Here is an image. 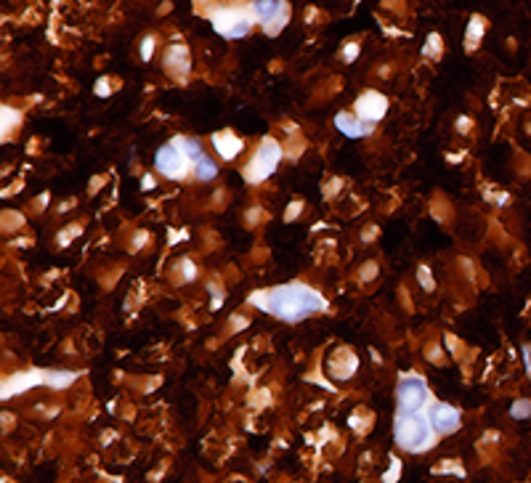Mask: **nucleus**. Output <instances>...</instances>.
Wrapping results in <instances>:
<instances>
[{"label": "nucleus", "mask_w": 531, "mask_h": 483, "mask_svg": "<svg viewBox=\"0 0 531 483\" xmlns=\"http://www.w3.org/2000/svg\"><path fill=\"white\" fill-rule=\"evenodd\" d=\"M24 215L19 210H3V215H0V231L3 234H14V231H19V228H24Z\"/></svg>", "instance_id": "aec40b11"}, {"label": "nucleus", "mask_w": 531, "mask_h": 483, "mask_svg": "<svg viewBox=\"0 0 531 483\" xmlns=\"http://www.w3.org/2000/svg\"><path fill=\"white\" fill-rule=\"evenodd\" d=\"M75 380H77V372H69V369H46V372H43V385L53 388V391L69 388Z\"/></svg>", "instance_id": "a211bd4d"}, {"label": "nucleus", "mask_w": 531, "mask_h": 483, "mask_svg": "<svg viewBox=\"0 0 531 483\" xmlns=\"http://www.w3.org/2000/svg\"><path fill=\"white\" fill-rule=\"evenodd\" d=\"M162 67H165V72L173 77V80H178V83H186V77H189V69H192V56H189V48L181 46V43H173V46H167L165 59H162Z\"/></svg>", "instance_id": "9d476101"}, {"label": "nucleus", "mask_w": 531, "mask_h": 483, "mask_svg": "<svg viewBox=\"0 0 531 483\" xmlns=\"http://www.w3.org/2000/svg\"><path fill=\"white\" fill-rule=\"evenodd\" d=\"M417 285H420V289L423 292H436V279H433V271H430V266H425V263H420L417 266Z\"/></svg>", "instance_id": "b1692460"}, {"label": "nucleus", "mask_w": 531, "mask_h": 483, "mask_svg": "<svg viewBox=\"0 0 531 483\" xmlns=\"http://www.w3.org/2000/svg\"><path fill=\"white\" fill-rule=\"evenodd\" d=\"M104 183H106V176H96V178L91 181V189H88V192H91V194H96V192H99Z\"/></svg>", "instance_id": "ea45409f"}, {"label": "nucleus", "mask_w": 531, "mask_h": 483, "mask_svg": "<svg viewBox=\"0 0 531 483\" xmlns=\"http://www.w3.org/2000/svg\"><path fill=\"white\" fill-rule=\"evenodd\" d=\"M247 303L255 305L263 314H269V316L287 321V324H298V321H303L308 316L330 311V300L305 282H287V285H279V287L250 292Z\"/></svg>", "instance_id": "f257e3e1"}, {"label": "nucleus", "mask_w": 531, "mask_h": 483, "mask_svg": "<svg viewBox=\"0 0 531 483\" xmlns=\"http://www.w3.org/2000/svg\"><path fill=\"white\" fill-rule=\"evenodd\" d=\"M282 160H285V144H279V141L271 136H263L258 141L255 151L250 154V160L244 162L242 178L250 183V186H258V183H263L266 178H271L273 170L282 165Z\"/></svg>", "instance_id": "20e7f679"}, {"label": "nucleus", "mask_w": 531, "mask_h": 483, "mask_svg": "<svg viewBox=\"0 0 531 483\" xmlns=\"http://www.w3.org/2000/svg\"><path fill=\"white\" fill-rule=\"evenodd\" d=\"M398 298H401V303L407 305V311H412V300H410V292H407V287L398 289Z\"/></svg>", "instance_id": "a19ab883"}, {"label": "nucleus", "mask_w": 531, "mask_h": 483, "mask_svg": "<svg viewBox=\"0 0 531 483\" xmlns=\"http://www.w3.org/2000/svg\"><path fill=\"white\" fill-rule=\"evenodd\" d=\"M510 417H516V420H529L531 417V401L529 398H518L516 404L510 407Z\"/></svg>", "instance_id": "c85d7f7f"}, {"label": "nucleus", "mask_w": 531, "mask_h": 483, "mask_svg": "<svg viewBox=\"0 0 531 483\" xmlns=\"http://www.w3.org/2000/svg\"><path fill=\"white\" fill-rule=\"evenodd\" d=\"M192 176H194V181L199 183H210L218 178V165H215V160H212L210 154H205L197 165H194V173H192Z\"/></svg>", "instance_id": "6ab92c4d"}, {"label": "nucleus", "mask_w": 531, "mask_h": 483, "mask_svg": "<svg viewBox=\"0 0 531 483\" xmlns=\"http://www.w3.org/2000/svg\"><path fill=\"white\" fill-rule=\"evenodd\" d=\"M242 221H244V226L247 228H255V226H260L263 221H269V212L263 210L260 205H253V207H247V210H244Z\"/></svg>", "instance_id": "5701e85b"}, {"label": "nucleus", "mask_w": 531, "mask_h": 483, "mask_svg": "<svg viewBox=\"0 0 531 483\" xmlns=\"http://www.w3.org/2000/svg\"><path fill=\"white\" fill-rule=\"evenodd\" d=\"M149 244H152V234L141 228V231H136V234L128 239V253H133V255H136V253H141V250H144V247H149Z\"/></svg>", "instance_id": "bb28decb"}, {"label": "nucleus", "mask_w": 531, "mask_h": 483, "mask_svg": "<svg viewBox=\"0 0 531 483\" xmlns=\"http://www.w3.org/2000/svg\"><path fill=\"white\" fill-rule=\"evenodd\" d=\"M523 362H526V372L531 375V348L523 346Z\"/></svg>", "instance_id": "c03bdc74"}, {"label": "nucleus", "mask_w": 531, "mask_h": 483, "mask_svg": "<svg viewBox=\"0 0 531 483\" xmlns=\"http://www.w3.org/2000/svg\"><path fill=\"white\" fill-rule=\"evenodd\" d=\"M441 51H444V40H441V35L439 32H430V35H428V40H425L423 56L425 59H430V61H439Z\"/></svg>", "instance_id": "4be33fe9"}, {"label": "nucleus", "mask_w": 531, "mask_h": 483, "mask_svg": "<svg viewBox=\"0 0 531 483\" xmlns=\"http://www.w3.org/2000/svg\"><path fill=\"white\" fill-rule=\"evenodd\" d=\"M210 144H212V151L224 160V162H231V160H237L244 149V138L237 136L234 130H218V133H212L210 136Z\"/></svg>", "instance_id": "f8f14e48"}, {"label": "nucleus", "mask_w": 531, "mask_h": 483, "mask_svg": "<svg viewBox=\"0 0 531 483\" xmlns=\"http://www.w3.org/2000/svg\"><path fill=\"white\" fill-rule=\"evenodd\" d=\"M359 51H362V40L351 37V40H346V43L340 46V61H346V64H353V61L359 59Z\"/></svg>", "instance_id": "393cba45"}, {"label": "nucleus", "mask_w": 531, "mask_h": 483, "mask_svg": "<svg viewBox=\"0 0 531 483\" xmlns=\"http://www.w3.org/2000/svg\"><path fill=\"white\" fill-rule=\"evenodd\" d=\"M75 205H77V199H69V202H61V205H59V212H61V215H64V212H67V210H72Z\"/></svg>", "instance_id": "49530a36"}, {"label": "nucleus", "mask_w": 531, "mask_h": 483, "mask_svg": "<svg viewBox=\"0 0 531 483\" xmlns=\"http://www.w3.org/2000/svg\"><path fill=\"white\" fill-rule=\"evenodd\" d=\"M394 438L396 446L410 454H423L436 446L439 433L433 430L428 412H410V409H398L394 420Z\"/></svg>", "instance_id": "f03ea898"}, {"label": "nucleus", "mask_w": 531, "mask_h": 483, "mask_svg": "<svg viewBox=\"0 0 531 483\" xmlns=\"http://www.w3.org/2000/svg\"><path fill=\"white\" fill-rule=\"evenodd\" d=\"M244 327H250V319L244 316V314H234V316L228 319V332H242Z\"/></svg>", "instance_id": "473e14b6"}, {"label": "nucleus", "mask_w": 531, "mask_h": 483, "mask_svg": "<svg viewBox=\"0 0 531 483\" xmlns=\"http://www.w3.org/2000/svg\"><path fill=\"white\" fill-rule=\"evenodd\" d=\"M170 276H173V282H178V285H192V282L199 276V269L192 257H181V260L173 263Z\"/></svg>", "instance_id": "f3484780"}, {"label": "nucleus", "mask_w": 531, "mask_h": 483, "mask_svg": "<svg viewBox=\"0 0 531 483\" xmlns=\"http://www.w3.org/2000/svg\"><path fill=\"white\" fill-rule=\"evenodd\" d=\"M340 186H343V181H340V178H335V181L330 183V186H327V192H324V194H327V196H332L335 192H337V189H340Z\"/></svg>", "instance_id": "37998d69"}, {"label": "nucleus", "mask_w": 531, "mask_h": 483, "mask_svg": "<svg viewBox=\"0 0 531 483\" xmlns=\"http://www.w3.org/2000/svg\"><path fill=\"white\" fill-rule=\"evenodd\" d=\"M486 19L481 14H473L471 16V22H468V30H465V51L468 53H475L478 51V46H481V40H484V35H486Z\"/></svg>", "instance_id": "2eb2a0df"}, {"label": "nucleus", "mask_w": 531, "mask_h": 483, "mask_svg": "<svg viewBox=\"0 0 531 483\" xmlns=\"http://www.w3.org/2000/svg\"><path fill=\"white\" fill-rule=\"evenodd\" d=\"M375 237H378V226H366L364 231H362V244H369Z\"/></svg>", "instance_id": "e433bc0d"}, {"label": "nucleus", "mask_w": 531, "mask_h": 483, "mask_svg": "<svg viewBox=\"0 0 531 483\" xmlns=\"http://www.w3.org/2000/svg\"><path fill=\"white\" fill-rule=\"evenodd\" d=\"M208 292H210V298H212V308H221L224 305V300H226V292H224V287L215 282V285H208Z\"/></svg>", "instance_id": "2f4dec72"}, {"label": "nucleus", "mask_w": 531, "mask_h": 483, "mask_svg": "<svg viewBox=\"0 0 531 483\" xmlns=\"http://www.w3.org/2000/svg\"><path fill=\"white\" fill-rule=\"evenodd\" d=\"M24 189V181H16L14 186H8L6 192H3V196H11V194H16V192H22Z\"/></svg>", "instance_id": "79ce46f5"}, {"label": "nucleus", "mask_w": 531, "mask_h": 483, "mask_svg": "<svg viewBox=\"0 0 531 483\" xmlns=\"http://www.w3.org/2000/svg\"><path fill=\"white\" fill-rule=\"evenodd\" d=\"M378 273H380L378 260H364V263H362V269L356 271V279H359L362 285H369V282H375V279H378Z\"/></svg>", "instance_id": "a878e982"}, {"label": "nucleus", "mask_w": 531, "mask_h": 483, "mask_svg": "<svg viewBox=\"0 0 531 483\" xmlns=\"http://www.w3.org/2000/svg\"><path fill=\"white\" fill-rule=\"evenodd\" d=\"M112 80L109 77H99V83H96V96H101V99H106V96H112Z\"/></svg>", "instance_id": "72a5a7b5"}, {"label": "nucleus", "mask_w": 531, "mask_h": 483, "mask_svg": "<svg viewBox=\"0 0 531 483\" xmlns=\"http://www.w3.org/2000/svg\"><path fill=\"white\" fill-rule=\"evenodd\" d=\"M455 128H457V133H460V136H468V133L473 130V120L468 117V115H462V117H457Z\"/></svg>", "instance_id": "f704fd0d"}, {"label": "nucleus", "mask_w": 531, "mask_h": 483, "mask_svg": "<svg viewBox=\"0 0 531 483\" xmlns=\"http://www.w3.org/2000/svg\"><path fill=\"white\" fill-rule=\"evenodd\" d=\"M212 30L226 40H239L244 35H250L255 27V19L250 11V3H218L210 6L208 11Z\"/></svg>", "instance_id": "7ed1b4c3"}, {"label": "nucleus", "mask_w": 531, "mask_h": 483, "mask_svg": "<svg viewBox=\"0 0 531 483\" xmlns=\"http://www.w3.org/2000/svg\"><path fill=\"white\" fill-rule=\"evenodd\" d=\"M303 151H305V138L301 136V133L289 136V141L285 144V160H289V162H298Z\"/></svg>", "instance_id": "412c9836"}, {"label": "nucleus", "mask_w": 531, "mask_h": 483, "mask_svg": "<svg viewBox=\"0 0 531 483\" xmlns=\"http://www.w3.org/2000/svg\"><path fill=\"white\" fill-rule=\"evenodd\" d=\"M154 170L167 181H186L192 176L194 165L189 162V157L183 154V149L176 141H167L154 154Z\"/></svg>", "instance_id": "423d86ee"}, {"label": "nucleus", "mask_w": 531, "mask_h": 483, "mask_svg": "<svg viewBox=\"0 0 531 483\" xmlns=\"http://www.w3.org/2000/svg\"><path fill=\"white\" fill-rule=\"evenodd\" d=\"M35 385H43V369H24L16 372L11 378H6L3 382V398H11L16 393H27Z\"/></svg>", "instance_id": "ddd939ff"}, {"label": "nucleus", "mask_w": 531, "mask_h": 483, "mask_svg": "<svg viewBox=\"0 0 531 483\" xmlns=\"http://www.w3.org/2000/svg\"><path fill=\"white\" fill-rule=\"evenodd\" d=\"M80 231H83V223H72V226H67L64 231H59V234H56V247H67L69 239L80 237Z\"/></svg>", "instance_id": "cd10ccee"}, {"label": "nucleus", "mask_w": 531, "mask_h": 483, "mask_svg": "<svg viewBox=\"0 0 531 483\" xmlns=\"http://www.w3.org/2000/svg\"><path fill=\"white\" fill-rule=\"evenodd\" d=\"M378 75L380 77H388V75H391V67H388V64H385V67H378Z\"/></svg>", "instance_id": "de8ad7c7"}, {"label": "nucleus", "mask_w": 531, "mask_h": 483, "mask_svg": "<svg viewBox=\"0 0 531 483\" xmlns=\"http://www.w3.org/2000/svg\"><path fill=\"white\" fill-rule=\"evenodd\" d=\"M428 417H430V425H433V430H436L439 436H452V433L460 430V425H462L460 409L452 407V404H441V401H436L433 407L428 409Z\"/></svg>", "instance_id": "1a4fd4ad"}, {"label": "nucleus", "mask_w": 531, "mask_h": 483, "mask_svg": "<svg viewBox=\"0 0 531 483\" xmlns=\"http://www.w3.org/2000/svg\"><path fill=\"white\" fill-rule=\"evenodd\" d=\"M396 478H398V459L391 462V470L385 473V483H396Z\"/></svg>", "instance_id": "4c0bfd02"}, {"label": "nucleus", "mask_w": 531, "mask_h": 483, "mask_svg": "<svg viewBox=\"0 0 531 483\" xmlns=\"http://www.w3.org/2000/svg\"><path fill=\"white\" fill-rule=\"evenodd\" d=\"M154 186H157V178H154V176H149V173H146V176L141 178V189H144V192H152Z\"/></svg>", "instance_id": "58836bf2"}, {"label": "nucleus", "mask_w": 531, "mask_h": 483, "mask_svg": "<svg viewBox=\"0 0 531 483\" xmlns=\"http://www.w3.org/2000/svg\"><path fill=\"white\" fill-rule=\"evenodd\" d=\"M356 369H359V359L351 353L348 348H340V350H335L332 359H330V372H332V378L351 380L353 375H356Z\"/></svg>", "instance_id": "4468645a"}, {"label": "nucleus", "mask_w": 531, "mask_h": 483, "mask_svg": "<svg viewBox=\"0 0 531 483\" xmlns=\"http://www.w3.org/2000/svg\"><path fill=\"white\" fill-rule=\"evenodd\" d=\"M48 199H51V194H48V192H46V194H40V196H35V199H32V212H43V210H46Z\"/></svg>", "instance_id": "c9c22d12"}, {"label": "nucleus", "mask_w": 531, "mask_h": 483, "mask_svg": "<svg viewBox=\"0 0 531 483\" xmlns=\"http://www.w3.org/2000/svg\"><path fill=\"white\" fill-rule=\"evenodd\" d=\"M428 348H430V350H428V356H430V359H433V362H441L439 346H436V343H433V346H428Z\"/></svg>", "instance_id": "a18cd8bd"}, {"label": "nucleus", "mask_w": 531, "mask_h": 483, "mask_svg": "<svg viewBox=\"0 0 531 483\" xmlns=\"http://www.w3.org/2000/svg\"><path fill=\"white\" fill-rule=\"evenodd\" d=\"M353 115H359L364 122H372V125H378L382 117H385V112H388V99L382 96L380 91H364L356 101H353V109H351Z\"/></svg>", "instance_id": "6e6552de"}, {"label": "nucleus", "mask_w": 531, "mask_h": 483, "mask_svg": "<svg viewBox=\"0 0 531 483\" xmlns=\"http://www.w3.org/2000/svg\"><path fill=\"white\" fill-rule=\"evenodd\" d=\"M335 128L340 130V136H346V138H369L375 133L378 125L364 122L359 115H353V112H337V115H335Z\"/></svg>", "instance_id": "9b49d317"}, {"label": "nucleus", "mask_w": 531, "mask_h": 483, "mask_svg": "<svg viewBox=\"0 0 531 483\" xmlns=\"http://www.w3.org/2000/svg\"><path fill=\"white\" fill-rule=\"evenodd\" d=\"M250 11H253L255 24L269 37H276L279 32L287 27L289 16H292V8H289L287 0H253Z\"/></svg>", "instance_id": "39448f33"}, {"label": "nucleus", "mask_w": 531, "mask_h": 483, "mask_svg": "<svg viewBox=\"0 0 531 483\" xmlns=\"http://www.w3.org/2000/svg\"><path fill=\"white\" fill-rule=\"evenodd\" d=\"M154 48H157V35H146V37L141 40V48H138V56H141V61L152 59Z\"/></svg>", "instance_id": "7c9ffc66"}, {"label": "nucleus", "mask_w": 531, "mask_h": 483, "mask_svg": "<svg viewBox=\"0 0 531 483\" xmlns=\"http://www.w3.org/2000/svg\"><path fill=\"white\" fill-rule=\"evenodd\" d=\"M396 401H398V409H410V412H428L433 407V396H430V388L420 375H401L398 378V385H396Z\"/></svg>", "instance_id": "0eeeda50"}, {"label": "nucleus", "mask_w": 531, "mask_h": 483, "mask_svg": "<svg viewBox=\"0 0 531 483\" xmlns=\"http://www.w3.org/2000/svg\"><path fill=\"white\" fill-rule=\"evenodd\" d=\"M303 210H305L303 199H301V196H298V199H292V202L287 205V210H285V215H282V218H285V223H292V221H298Z\"/></svg>", "instance_id": "c756f323"}, {"label": "nucleus", "mask_w": 531, "mask_h": 483, "mask_svg": "<svg viewBox=\"0 0 531 483\" xmlns=\"http://www.w3.org/2000/svg\"><path fill=\"white\" fill-rule=\"evenodd\" d=\"M22 122H24V112L22 109H16L11 104L0 106V133H3V141H8V138L14 136V130Z\"/></svg>", "instance_id": "dca6fc26"}]
</instances>
